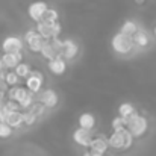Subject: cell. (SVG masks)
Returning a JSON list of instances; mask_svg holds the SVG:
<instances>
[{
  "mask_svg": "<svg viewBox=\"0 0 156 156\" xmlns=\"http://www.w3.org/2000/svg\"><path fill=\"white\" fill-rule=\"evenodd\" d=\"M126 123H127L126 129H127L129 133L133 136V140L144 136V135L147 133V130H149V120H147L144 115L138 114V112L133 114L130 118H127Z\"/></svg>",
  "mask_w": 156,
  "mask_h": 156,
  "instance_id": "obj_1",
  "label": "cell"
},
{
  "mask_svg": "<svg viewBox=\"0 0 156 156\" xmlns=\"http://www.w3.org/2000/svg\"><path fill=\"white\" fill-rule=\"evenodd\" d=\"M108 144L111 149H115V150H126V149H130L132 144H133V136L129 133L127 129H123V130H118V132H112L108 138Z\"/></svg>",
  "mask_w": 156,
  "mask_h": 156,
  "instance_id": "obj_2",
  "label": "cell"
},
{
  "mask_svg": "<svg viewBox=\"0 0 156 156\" xmlns=\"http://www.w3.org/2000/svg\"><path fill=\"white\" fill-rule=\"evenodd\" d=\"M111 47L112 50L118 55H127L133 50V41H132V37H126L123 34H115L111 40Z\"/></svg>",
  "mask_w": 156,
  "mask_h": 156,
  "instance_id": "obj_3",
  "label": "cell"
},
{
  "mask_svg": "<svg viewBox=\"0 0 156 156\" xmlns=\"http://www.w3.org/2000/svg\"><path fill=\"white\" fill-rule=\"evenodd\" d=\"M24 80H26L24 87L29 93H32L34 96L41 93V88H43V83H44V74L40 70H32L30 74Z\"/></svg>",
  "mask_w": 156,
  "mask_h": 156,
  "instance_id": "obj_4",
  "label": "cell"
},
{
  "mask_svg": "<svg viewBox=\"0 0 156 156\" xmlns=\"http://www.w3.org/2000/svg\"><path fill=\"white\" fill-rule=\"evenodd\" d=\"M23 43L27 44V47H29L30 52L40 53L41 52V49L44 47L46 40H43V38L37 34L35 29H30V30H27V32L24 34V37H23Z\"/></svg>",
  "mask_w": 156,
  "mask_h": 156,
  "instance_id": "obj_5",
  "label": "cell"
},
{
  "mask_svg": "<svg viewBox=\"0 0 156 156\" xmlns=\"http://www.w3.org/2000/svg\"><path fill=\"white\" fill-rule=\"evenodd\" d=\"M24 43L23 38L17 35H9L2 41V53H18L23 50Z\"/></svg>",
  "mask_w": 156,
  "mask_h": 156,
  "instance_id": "obj_6",
  "label": "cell"
},
{
  "mask_svg": "<svg viewBox=\"0 0 156 156\" xmlns=\"http://www.w3.org/2000/svg\"><path fill=\"white\" fill-rule=\"evenodd\" d=\"M47 9H49V6H47L46 2L37 0V2H32V3L29 5V8H27V15H29V18H30L32 21L38 23V21L43 20V17H44V14H46Z\"/></svg>",
  "mask_w": 156,
  "mask_h": 156,
  "instance_id": "obj_7",
  "label": "cell"
},
{
  "mask_svg": "<svg viewBox=\"0 0 156 156\" xmlns=\"http://www.w3.org/2000/svg\"><path fill=\"white\" fill-rule=\"evenodd\" d=\"M79 55V44L73 40H62V49L59 56L64 61H73Z\"/></svg>",
  "mask_w": 156,
  "mask_h": 156,
  "instance_id": "obj_8",
  "label": "cell"
},
{
  "mask_svg": "<svg viewBox=\"0 0 156 156\" xmlns=\"http://www.w3.org/2000/svg\"><path fill=\"white\" fill-rule=\"evenodd\" d=\"M37 102H40L41 105H44L47 109H53L58 106L59 102V97H58V93L52 90V88H47V90H43L40 94H38V99Z\"/></svg>",
  "mask_w": 156,
  "mask_h": 156,
  "instance_id": "obj_9",
  "label": "cell"
},
{
  "mask_svg": "<svg viewBox=\"0 0 156 156\" xmlns=\"http://www.w3.org/2000/svg\"><path fill=\"white\" fill-rule=\"evenodd\" d=\"M93 132L91 130H85V129H80L77 127L74 132H73V141L80 146V147H90L91 141H93Z\"/></svg>",
  "mask_w": 156,
  "mask_h": 156,
  "instance_id": "obj_10",
  "label": "cell"
},
{
  "mask_svg": "<svg viewBox=\"0 0 156 156\" xmlns=\"http://www.w3.org/2000/svg\"><path fill=\"white\" fill-rule=\"evenodd\" d=\"M0 61H2V64L5 65V68L9 71V70H14L18 64L23 62V53L21 52H18V53H2Z\"/></svg>",
  "mask_w": 156,
  "mask_h": 156,
  "instance_id": "obj_11",
  "label": "cell"
},
{
  "mask_svg": "<svg viewBox=\"0 0 156 156\" xmlns=\"http://www.w3.org/2000/svg\"><path fill=\"white\" fill-rule=\"evenodd\" d=\"M47 68L55 76H62L67 71V61H64L61 56H56L52 61H47Z\"/></svg>",
  "mask_w": 156,
  "mask_h": 156,
  "instance_id": "obj_12",
  "label": "cell"
},
{
  "mask_svg": "<svg viewBox=\"0 0 156 156\" xmlns=\"http://www.w3.org/2000/svg\"><path fill=\"white\" fill-rule=\"evenodd\" d=\"M90 152L93 153H97V155H103L108 152L109 149V144H108V138L105 136H97V138H93L91 144H90Z\"/></svg>",
  "mask_w": 156,
  "mask_h": 156,
  "instance_id": "obj_13",
  "label": "cell"
},
{
  "mask_svg": "<svg viewBox=\"0 0 156 156\" xmlns=\"http://www.w3.org/2000/svg\"><path fill=\"white\" fill-rule=\"evenodd\" d=\"M132 41H133V46L135 47H140V49H146V47H149L150 46V43H152V40H150V35L147 34V30H144V29H138L136 30V34L132 37Z\"/></svg>",
  "mask_w": 156,
  "mask_h": 156,
  "instance_id": "obj_14",
  "label": "cell"
},
{
  "mask_svg": "<svg viewBox=\"0 0 156 156\" xmlns=\"http://www.w3.org/2000/svg\"><path fill=\"white\" fill-rule=\"evenodd\" d=\"M27 94H29V91H27L26 87H23V85L11 87V88L6 91V97H8V100H14V102H17V103H20Z\"/></svg>",
  "mask_w": 156,
  "mask_h": 156,
  "instance_id": "obj_15",
  "label": "cell"
},
{
  "mask_svg": "<svg viewBox=\"0 0 156 156\" xmlns=\"http://www.w3.org/2000/svg\"><path fill=\"white\" fill-rule=\"evenodd\" d=\"M35 30H37V34H38L43 40H46V41H49V40L53 38V23H46V21L41 20V21L37 23Z\"/></svg>",
  "mask_w": 156,
  "mask_h": 156,
  "instance_id": "obj_16",
  "label": "cell"
},
{
  "mask_svg": "<svg viewBox=\"0 0 156 156\" xmlns=\"http://www.w3.org/2000/svg\"><path fill=\"white\" fill-rule=\"evenodd\" d=\"M79 127L93 132V129L96 127V117L93 114H90V112H83L79 117Z\"/></svg>",
  "mask_w": 156,
  "mask_h": 156,
  "instance_id": "obj_17",
  "label": "cell"
},
{
  "mask_svg": "<svg viewBox=\"0 0 156 156\" xmlns=\"http://www.w3.org/2000/svg\"><path fill=\"white\" fill-rule=\"evenodd\" d=\"M12 130L14 129H20L23 126V112H11L5 121Z\"/></svg>",
  "mask_w": 156,
  "mask_h": 156,
  "instance_id": "obj_18",
  "label": "cell"
},
{
  "mask_svg": "<svg viewBox=\"0 0 156 156\" xmlns=\"http://www.w3.org/2000/svg\"><path fill=\"white\" fill-rule=\"evenodd\" d=\"M138 29H140V27H138V24H136L133 20H126V21L121 24V27H120V34H123V35H126V37H133Z\"/></svg>",
  "mask_w": 156,
  "mask_h": 156,
  "instance_id": "obj_19",
  "label": "cell"
},
{
  "mask_svg": "<svg viewBox=\"0 0 156 156\" xmlns=\"http://www.w3.org/2000/svg\"><path fill=\"white\" fill-rule=\"evenodd\" d=\"M133 114H136V109H135V106L132 103H121L118 106V117H121V118H124V120H127V118H130Z\"/></svg>",
  "mask_w": 156,
  "mask_h": 156,
  "instance_id": "obj_20",
  "label": "cell"
},
{
  "mask_svg": "<svg viewBox=\"0 0 156 156\" xmlns=\"http://www.w3.org/2000/svg\"><path fill=\"white\" fill-rule=\"evenodd\" d=\"M20 79H26L29 74H30V71H32V68H30V65L29 64H26V62H21V64H18L14 70H12Z\"/></svg>",
  "mask_w": 156,
  "mask_h": 156,
  "instance_id": "obj_21",
  "label": "cell"
},
{
  "mask_svg": "<svg viewBox=\"0 0 156 156\" xmlns=\"http://www.w3.org/2000/svg\"><path fill=\"white\" fill-rule=\"evenodd\" d=\"M41 56L44 58V59H47V61H52V59H55L56 56H59L58 53L55 52V49L52 47V44L49 43V41H46L44 43V47L41 49Z\"/></svg>",
  "mask_w": 156,
  "mask_h": 156,
  "instance_id": "obj_22",
  "label": "cell"
},
{
  "mask_svg": "<svg viewBox=\"0 0 156 156\" xmlns=\"http://www.w3.org/2000/svg\"><path fill=\"white\" fill-rule=\"evenodd\" d=\"M27 111H29V112H32L37 118H40V117H43V115L47 112V108H46L44 105H41L40 102H37V100H35V103L32 105Z\"/></svg>",
  "mask_w": 156,
  "mask_h": 156,
  "instance_id": "obj_23",
  "label": "cell"
},
{
  "mask_svg": "<svg viewBox=\"0 0 156 156\" xmlns=\"http://www.w3.org/2000/svg\"><path fill=\"white\" fill-rule=\"evenodd\" d=\"M43 21H46V23H58V21H59V14H58V11H56L55 8H49V9L46 11L44 17H43Z\"/></svg>",
  "mask_w": 156,
  "mask_h": 156,
  "instance_id": "obj_24",
  "label": "cell"
},
{
  "mask_svg": "<svg viewBox=\"0 0 156 156\" xmlns=\"http://www.w3.org/2000/svg\"><path fill=\"white\" fill-rule=\"evenodd\" d=\"M5 83L11 88V87H17V85H20V77L12 71V70H9L8 73H6V76H5Z\"/></svg>",
  "mask_w": 156,
  "mask_h": 156,
  "instance_id": "obj_25",
  "label": "cell"
},
{
  "mask_svg": "<svg viewBox=\"0 0 156 156\" xmlns=\"http://www.w3.org/2000/svg\"><path fill=\"white\" fill-rule=\"evenodd\" d=\"M111 126H112V130H114V132H118V130L126 129L127 123H126V120H124V118H121V117H115V118L112 120Z\"/></svg>",
  "mask_w": 156,
  "mask_h": 156,
  "instance_id": "obj_26",
  "label": "cell"
},
{
  "mask_svg": "<svg viewBox=\"0 0 156 156\" xmlns=\"http://www.w3.org/2000/svg\"><path fill=\"white\" fill-rule=\"evenodd\" d=\"M37 117L32 114V112H29V111H24L23 112V124H26V126H34L35 123H37Z\"/></svg>",
  "mask_w": 156,
  "mask_h": 156,
  "instance_id": "obj_27",
  "label": "cell"
},
{
  "mask_svg": "<svg viewBox=\"0 0 156 156\" xmlns=\"http://www.w3.org/2000/svg\"><path fill=\"white\" fill-rule=\"evenodd\" d=\"M12 129L6 124V123H0V138L2 140H6V138H9V136H12Z\"/></svg>",
  "mask_w": 156,
  "mask_h": 156,
  "instance_id": "obj_28",
  "label": "cell"
},
{
  "mask_svg": "<svg viewBox=\"0 0 156 156\" xmlns=\"http://www.w3.org/2000/svg\"><path fill=\"white\" fill-rule=\"evenodd\" d=\"M8 112H20L21 109H20V105L17 103V102H14V100H6V103L3 106Z\"/></svg>",
  "mask_w": 156,
  "mask_h": 156,
  "instance_id": "obj_29",
  "label": "cell"
},
{
  "mask_svg": "<svg viewBox=\"0 0 156 156\" xmlns=\"http://www.w3.org/2000/svg\"><path fill=\"white\" fill-rule=\"evenodd\" d=\"M49 43L52 44L55 52L59 55V53H61V49H62V40H61V38H52V40H49Z\"/></svg>",
  "mask_w": 156,
  "mask_h": 156,
  "instance_id": "obj_30",
  "label": "cell"
},
{
  "mask_svg": "<svg viewBox=\"0 0 156 156\" xmlns=\"http://www.w3.org/2000/svg\"><path fill=\"white\" fill-rule=\"evenodd\" d=\"M6 73H8V70L5 68V65H3V64H2V61H0V80H5Z\"/></svg>",
  "mask_w": 156,
  "mask_h": 156,
  "instance_id": "obj_31",
  "label": "cell"
},
{
  "mask_svg": "<svg viewBox=\"0 0 156 156\" xmlns=\"http://www.w3.org/2000/svg\"><path fill=\"white\" fill-rule=\"evenodd\" d=\"M6 100H8V97H6V93H3V91H0V109L5 106L6 103Z\"/></svg>",
  "mask_w": 156,
  "mask_h": 156,
  "instance_id": "obj_32",
  "label": "cell"
},
{
  "mask_svg": "<svg viewBox=\"0 0 156 156\" xmlns=\"http://www.w3.org/2000/svg\"><path fill=\"white\" fill-rule=\"evenodd\" d=\"M83 156H103V155H97V153H93V152H90V150H87Z\"/></svg>",
  "mask_w": 156,
  "mask_h": 156,
  "instance_id": "obj_33",
  "label": "cell"
},
{
  "mask_svg": "<svg viewBox=\"0 0 156 156\" xmlns=\"http://www.w3.org/2000/svg\"><path fill=\"white\" fill-rule=\"evenodd\" d=\"M144 2H146V0H135V3H136V5H143Z\"/></svg>",
  "mask_w": 156,
  "mask_h": 156,
  "instance_id": "obj_34",
  "label": "cell"
},
{
  "mask_svg": "<svg viewBox=\"0 0 156 156\" xmlns=\"http://www.w3.org/2000/svg\"><path fill=\"white\" fill-rule=\"evenodd\" d=\"M153 34H155V38H156V26H155V29H153Z\"/></svg>",
  "mask_w": 156,
  "mask_h": 156,
  "instance_id": "obj_35",
  "label": "cell"
}]
</instances>
